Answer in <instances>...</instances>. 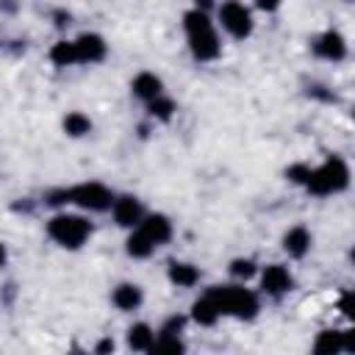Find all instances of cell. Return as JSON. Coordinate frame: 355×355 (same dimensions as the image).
Instances as JSON below:
<instances>
[{
    "label": "cell",
    "instance_id": "cell-9",
    "mask_svg": "<svg viewBox=\"0 0 355 355\" xmlns=\"http://www.w3.org/2000/svg\"><path fill=\"white\" fill-rule=\"evenodd\" d=\"M313 53L322 55V58H327V61H338V58H344V53H347L344 36L336 33V31L322 33V36L316 39V44H313Z\"/></svg>",
    "mask_w": 355,
    "mask_h": 355
},
{
    "label": "cell",
    "instance_id": "cell-24",
    "mask_svg": "<svg viewBox=\"0 0 355 355\" xmlns=\"http://www.w3.org/2000/svg\"><path fill=\"white\" fill-rule=\"evenodd\" d=\"M230 272H233L236 277H244V280H247V277L255 272V263H252L250 258H239V261L230 263Z\"/></svg>",
    "mask_w": 355,
    "mask_h": 355
},
{
    "label": "cell",
    "instance_id": "cell-14",
    "mask_svg": "<svg viewBox=\"0 0 355 355\" xmlns=\"http://www.w3.org/2000/svg\"><path fill=\"white\" fill-rule=\"evenodd\" d=\"M139 302H141V291H139V286H133V283H122V286L114 288V305H116V308H122V311H133V308H139Z\"/></svg>",
    "mask_w": 355,
    "mask_h": 355
},
{
    "label": "cell",
    "instance_id": "cell-2",
    "mask_svg": "<svg viewBox=\"0 0 355 355\" xmlns=\"http://www.w3.org/2000/svg\"><path fill=\"white\" fill-rule=\"evenodd\" d=\"M219 308L222 316H236V319H252L258 311V297L250 288L241 286H216L208 291Z\"/></svg>",
    "mask_w": 355,
    "mask_h": 355
},
{
    "label": "cell",
    "instance_id": "cell-19",
    "mask_svg": "<svg viewBox=\"0 0 355 355\" xmlns=\"http://www.w3.org/2000/svg\"><path fill=\"white\" fill-rule=\"evenodd\" d=\"M50 61L55 64V67H69V64H75L78 61V50H75V42H58V44H53V50H50Z\"/></svg>",
    "mask_w": 355,
    "mask_h": 355
},
{
    "label": "cell",
    "instance_id": "cell-27",
    "mask_svg": "<svg viewBox=\"0 0 355 355\" xmlns=\"http://www.w3.org/2000/svg\"><path fill=\"white\" fill-rule=\"evenodd\" d=\"M341 347H344V349H349V352H355V330L341 333Z\"/></svg>",
    "mask_w": 355,
    "mask_h": 355
},
{
    "label": "cell",
    "instance_id": "cell-23",
    "mask_svg": "<svg viewBox=\"0 0 355 355\" xmlns=\"http://www.w3.org/2000/svg\"><path fill=\"white\" fill-rule=\"evenodd\" d=\"M150 111H153V116L169 119V116H172V111H175V103H172V100H164V97H155V100L150 103Z\"/></svg>",
    "mask_w": 355,
    "mask_h": 355
},
{
    "label": "cell",
    "instance_id": "cell-3",
    "mask_svg": "<svg viewBox=\"0 0 355 355\" xmlns=\"http://www.w3.org/2000/svg\"><path fill=\"white\" fill-rule=\"evenodd\" d=\"M349 183V169L341 158H327L319 169H311V178H308V191L311 194H333V191H341L344 186Z\"/></svg>",
    "mask_w": 355,
    "mask_h": 355
},
{
    "label": "cell",
    "instance_id": "cell-13",
    "mask_svg": "<svg viewBox=\"0 0 355 355\" xmlns=\"http://www.w3.org/2000/svg\"><path fill=\"white\" fill-rule=\"evenodd\" d=\"M283 247H286V252L291 258H302L308 252V247H311V233L305 227H291L286 233V239H283Z\"/></svg>",
    "mask_w": 355,
    "mask_h": 355
},
{
    "label": "cell",
    "instance_id": "cell-16",
    "mask_svg": "<svg viewBox=\"0 0 355 355\" xmlns=\"http://www.w3.org/2000/svg\"><path fill=\"white\" fill-rule=\"evenodd\" d=\"M153 250H155V244H153V239H150L141 227L130 233V239H128V252H130L133 258H147Z\"/></svg>",
    "mask_w": 355,
    "mask_h": 355
},
{
    "label": "cell",
    "instance_id": "cell-18",
    "mask_svg": "<svg viewBox=\"0 0 355 355\" xmlns=\"http://www.w3.org/2000/svg\"><path fill=\"white\" fill-rule=\"evenodd\" d=\"M128 344H130V349H153V344H155L153 330H150L144 322L133 324V327L128 330Z\"/></svg>",
    "mask_w": 355,
    "mask_h": 355
},
{
    "label": "cell",
    "instance_id": "cell-15",
    "mask_svg": "<svg viewBox=\"0 0 355 355\" xmlns=\"http://www.w3.org/2000/svg\"><path fill=\"white\" fill-rule=\"evenodd\" d=\"M191 316H194V322H200V324H214L222 313H219V308H216L214 297H211V294H205V297H200V300L194 302Z\"/></svg>",
    "mask_w": 355,
    "mask_h": 355
},
{
    "label": "cell",
    "instance_id": "cell-29",
    "mask_svg": "<svg viewBox=\"0 0 355 355\" xmlns=\"http://www.w3.org/2000/svg\"><path fill=\"white\" fill-rule=\"evenodd\" d=\"M108 349H114V341H100L97 344V352H108Z\"/></svg>",
    "mask_w": 355,
    "mask_h": 355
},
{
    "label": "cell",
    "instance_id": "cell-6",
    "mask_svg": "<svg viewBox=\"0 0 355 355\" xmlns=\"http://www.w3.org/2000/svg\"><path fill=\"white\" fill-rule=\"evenodd\" d=\"M67 200L80 205V208H89V211H105L111 208V191L103 186V183H80L75 189H67Z\"/></svg>",
    "mask_w": 355,
    "mask_h": 355
},
{
    "label": "cell",
    "instance_id": "cell-1",
    "mask_svg": "<svg viewBox=\"0 0 355 355\" xmlns=\"http://www.w3.org/2000/svg\"><path fill=\"white\" fill-rule=\"evenodd\" d=\"M183 28H186V39H189V47H191L194 58L211 61V58L219 55V36H216L214 22L208 19L205 11H200V8L186 11L183 14Z\"/></svg>",
    "mask_w": 355,
    "mask_h": 355
},
{
    "label": "cell",
    "instance_id": "cell-21",
    "mask_svg": "<svg viewBox=\"0 0 355 355\" xmlns=\"http://www.w3.org/2000/svg\"><path fill=\"white\" fill-rule=\"evenodd\" d=\"M313 349H316V352H338V349H344V347H341V333H338V330H324V333H319Z\"/></svg>",
    "mask_w": 355,
    "mask_h": 355
},
{
    "label": "cell",
    "instance_id": "cell-17",
    "mask_svg": "<svg viewBox=\"0 0 355 355\" xmlns=\"http://www.w3.org/2000/svg\"><path fill=\"white\" fill-rule=\"evenodd\" d=\"M169 280L175 286H194L200 280V272L191 266V263H169Z\"/></svg>",
    "mask_w": 355,
    "mask_h": 355
},
{
    "label": "cell",
    "instance_id": "cell-31",
    "mask_svg": "<svg viewBox=\"0 0 355 355\" xmlns=\"http://www.w3.org/2000/svg\"><path fill=\"white\" fill-rule=\"evenodd\" d=\"M352 114H355V111H352Z\"/></svg>",
    "mask_w": 355,
    "mask_h": 355
},
{
    "label": "cell",
    "instance_id": "cell-7",
    "mask_svg": "<svg viewBox=\"0 0 355 355\" xmlns=\"http://www.w3.org/2000/svg\"><path fill=\"white\" fill-rule=\"evenodd\" d=\"M261 288H263L266 294H283V291H288V288H291V275H288V269L280 266V263L266 266L263 275H261Z\"/></svg>",
    "mask_w": 355,
    "mask_h": 355
},
{
    "label": "cell",
    "instance_id": "cell-30",
    "mask_svg": "<svg viewBox=\"0 0 355 355\" xmlns=\"http://www.w3.org/2000/svg\"><path fill=\"white\" fill-rule=\"evenodd\" d=\"M349 258H352V263H355V250H352V255H349Z\"/></svg>",
    "mask_w": 355,
    "mask_h": 355
},
{
    "label": "cell",
    "instance_id": "cell-25",
    "mask_svg": "<svg viewBox=\"0 0 355 355\" xmlns=\"http://www.w3.org/2000/svg\"><path fill=\"white\" fill-rule=\"evenodd\" d=\"M338 308L344 311V316H349V319L355 322V294H352V291L341 294V300H338Z\"/></svg>",
    "mask_w": 355,
    "mask_h": 355
},
{
    "label": "cell",
    "instance_id": "cell-8",
    "mask_svg": "<svg viewBox=\"0 0 355 355\" xmlns=\"http://www.w3.org/2000/svg\"><path fill=\"white\" fill-rule=\"evenodd\" d=\"M75 50H78V61L94 64V61H100L105 55V42L97 33H80L75 39Z\"/></svg>",
    "mask_w": 355,
    "mask_h": 355
},
{
    "label": "cell",
    "instance_id": "cell-28",
    "mask_svg": "<svg viewBox=\"0 0 355 355\" xmlns=\"http://www.w3.org/2000/svg\"><path fill=\"white\" fill-rule=\"evenodd\" d=\"M255 3H258V8H263V11H275L280 0H255Z\"/></svg>",
    "mask_w": 355,
    "mask_h": 355
},
{
    "label": "cell",
    "instance_id": "cell-11",
    "mask_svg": "<svg viewBox=\"0 0 355 355\" xmlns=\"http://www.w3.org/2000/svg\"><path fill=\"white\" fill-rule=\"evenodd\" d=\"M139 227L153 239V244L158 247V244H164L169 236H172V225H169V219L164 216V214H153V216H144L141 222H139Z\"/></svg>",
    "mask_w": 355,
    "mask_h": 355
},
{
    "label": "cell",
    "instance_id": "cell-4",
    "mask_svg": "<svg viewBox=\"0 0 355 355\" xmlns=\"http://www.w3.org/2000/svg\"><path fill=\"white\" fill-rule=\"evenodd\" d=\"M47 233L53 241H58L61 247H69V250H78L89 233H92V225L83 219V216H75V214H55L50 222H47Z\"/></svg>",
    "mask_w": 355,
    "mask_h": 355
},
{
    "label": "cell",
    "instance_id": "cell-10",
    "mask_svg": "<svg viewBox=\"0 0 355 355\" xmlns=\"http://www.w3.org/2000/svg\"><path fill=\"white\" fill-rule=\"evenodd\" d=\"M114 219H116V225H122V227H133V225H139L141 222V202L136 200V197H119L116 202H114Z\"/></svg>",
    "mask_w": 355,
    "mask_h": 355
},
{
    "label": "cell",
    "instance_id": "cell-5",
    "mask_svg": "<svg viewBox=\"0 0 355 355\" xmlns=\"http://www.w3.org/2000/svg\"><path fill=\"white\" fill-rule=\"evenodd\" d=\"M219 22L233 39H247L252 33V17L239 0H227L219 6Z\"/></svg>",
    "mask_w": 355,
    "mask_h": 355
},
{
    "label": "cell",
    "instance_id": "cell-12",
    "mask_svg": "<svg viewBox=\"0 0 355 355\" xmlns=\"http://www.w3.org/2000/svg\"><path fill=\"white\" fill-rule=\"evenodd\" d=\"M133 94L141 97V100H147V103H153L155 97H161V78H155L153 72L136 75V80H133Z\"/></svg>",
    "mask_w": 355,
    "mask_h": 355
},
{
    "label": "cell",
    "instance_id": "cell-22",
    "mask_svg": "<svg viewBox=\"0 0 355 355\" xmlns=\"http://www.w3.org/2000/svg\"><path fill=\"white\" fill-rule=\"evenodd\" d=\"M150 352H183V344L172 333H161V341H155Z\"/></svg>",
    "mask_w": 355,
    "mask_h": 355
},
{
    "label": "cell",
    "instance_id": "cell-26",
    "mask_svg": "<svg viewBox=\"0 0 355 355\" xmlns=\"http://www.w3.org/2000/svg\"><path fill=\"white\" fill-rule=\"evenodd\" d=\"M288 178H291L294 183H308L311 169H308V166H291V169H288Z\"/></svg>",
    "mask_w": 355,
    "mask_h": 355
},
{
    "label": "cell",
    "instance_id": "cell-20",
    "mask_svg": "<svg viewBox=\"0 0 355 355\" xmlns=\"http://www.w3.org/2000/svg\"><path fill=\"white\" fill-rule=\"evenodd\" d=\"M64 130H67L69 136H83V133L92 130V122H89V116H83L80 111H72V114H67V119H64Z\"/></svg>",
    "mask_w": 355,
    "mask_h": 355
}]
</instances>
